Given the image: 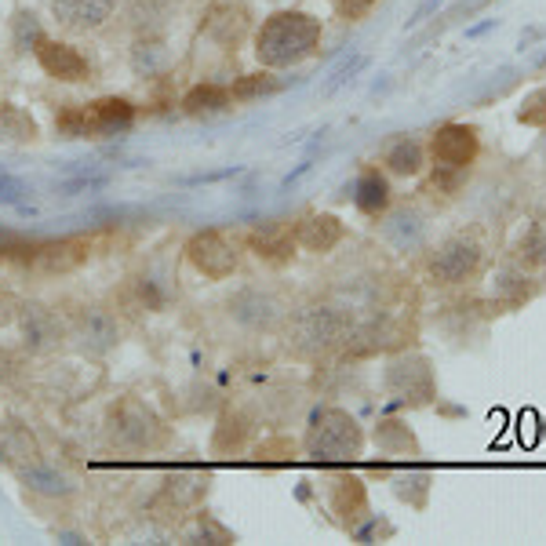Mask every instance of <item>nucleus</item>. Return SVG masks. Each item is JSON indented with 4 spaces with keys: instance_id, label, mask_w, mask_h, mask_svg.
<instances>
[{
    "instance_id": "obj_30",
    "label": "nucleus",
    "mask_w": 546,
    "mask_h": 546,
    "mask_svg": "<svg viewBox=\"0 0 546 546\" xmlns=\"http://www.w3.org/2000/svg\"><path fill=\"white\" fill-rule=\"evenodd\" d=\"M190 539H193V543H208V546H233V543H237V536H233L223 521H215L212 514L197 517V528H193Z\"/></svg>"
},
{
    "instance_id": "obj_39",
    "label": "nucleus",
    "mask_w": 546,
    "mask_h": 546,
    "mask_svg": "<svg viewBox=\"0 0 546 546\" xmlns=\"http://www.w3.org/2000/svg\"><path fill=\"white\" fill-rule=\"evenodd\" d=\"M437 4H441V0H423V4H419V11H415L412 19H408V26H415V22H423L426 15H430V11L437 8Z\"/></svg>"
},
{
    "instance_id": "obj_26",
    "label": "nucleus",
    "mask_w": 546,
    "mask_h": 546,
    "mask_svg": "<svg viewBox=\"0 0 546 546\" xmlns=\"http://www.w3.org/2000/svg\"><path fill=\"white\" fill-rule=\"evenodd\" d=\"M230 106V88H219V84H197L193 91H186L182 99V110L186 113H219Z\"/></svg>"
},
{
    "instance_id": "obj_37",
    "label": "nucleus",
    "mask_w": 546,
    "mask_h": 546,
    "mask_svg": "<svg viewBox=\"0 0 546 546\" xmlns=\"http://www.w3.org/2000/svg\"><path fill=\"white\" fill-rule=\"evenodd\" d=\"M372 8H375V0H339V15H343L346 22L364 19Z\"/></svg>"
},
{
    "instance_id": "obj_36",
    "label": "nucleus",
    "mask_w": 546,
    "mask_h": 546,
    "mask_svg": "<svg viewBox=\"0 0 546 546\" xmlns=\"http://www.w3.org/2000/svg\"><path fill=\"white\" fill-rule=\"evenodd\" d=\"M26 182L15 179V175H4L0 172V204H22V197H26Z\"/></svg>"
},
{
    "instance_id": "obj_18",
    "label": "nucleus",
    "mask_w": 546,
    "mask_h": 546,
    "mask_svg": "<svg viewBox=\"0 0 546 546\" xmlns=\"http://www.w3.org/2000/svg\"><path fill=\"white\" fill-rule=\"evenodd\" d=\"M182 0H124V19L135 33H164Z\"/></svg>"
},
{
    "instance_id": "obj_16",
    "label": "nucleus",
    "mask_w": 546,
    "mask_h": 546,
    "mask_svg": "<svg viewBox=\"0 0 546 546\" xmlns=\"http://www.w3.org/2000/svg\"><path fill=\"white\" fill-rule=\"evenodd\" d=\"M252 252L270 266H284L295 255V230L284 223H263L248 233Z\"/></svg>"
},
{
    "instance_id": "obj_15",
    "label": "nucleus",
    "mask_w": 546,
    "mask_h": 546,
    "mask_svg": "<svg viewBox=\"0 0 546 546\" xmlns=\"http://www.w3.org/2000/svg\"><path fill=\"white\" fill-rule=\"evenodd\" d=\"M88 259V241L81 237H59V241H37L30 266L41 273H70Z\"/></svg>"
},
{
    "instance_id": "obj_27",
    "label": "nucleus",
    "mask_w": 546,
    "mask_h": 546,
    "mask_svg": "<svg viewBox=\"0 0 546 546\" xmlns=\"http://www.w3.org/2000/svg\"><path fill=\"white\" fill-rule=\"evenodd\" d=\"M44 41V30H41V19H37V11H26L19 8L11 15V44L15 51H37V44Z\"/></svg>"
},
{
    "instance_id": "obj_13",
    "label": "nucleus",
    "mask_w": 546,
    "mask_h": 546,
    "mask_svg": "<svg viewBox=\"0 0 546 546\" xmlns=\"http://www.w3.org/2000/svg\"><path fill=\"white\" fill-rule=\"evenodd\" d=\"M33 55H37V62H41V70L48 73V77H55V81H62V84H81V81H88V77H91L88 59H84L81 51L73 48V44H66V41H51V37H44Z\"/></svg>"
},
{
    "instance_id": "obj_31",
    "label": "nucleus",
    "mask_w": 546,
    "mask_h": 546,
    "mask_svg": "<svg viewBox=\"0 0 546 546\" xmlns=\"http://www.w3.org/2000/svg\"><path fill=\"white\" fill-rule=\"evenodd\" d=\"M0 445H4V455H15V459H22V463H37V441H33V434L26 430V426L11 423L8 441H0Z\"/></svg>"
},
{
    "instance_id": "obj_10",
    "label": "nucleus",
    "mask_w": 546,
    "mask_h": 546,
    "mask_svg": "<svg viewBox=\"0 0 546 546\" xmlns=\"http://www.w3.org/2000/svg\"><path fill=\"white\" fill-rule=\"evenodd\" d=\"M386 390L397 397V401H408V405H423L434 397V375H430V364L423 357H397L386 368Z\"/></svg>"
},
{
    "instance_id": "obj_21",
    "label": "nucleus",
    "mask_w": 546,
    "mask_h": 546,
    "mask_svg": "<svg viewBox=\"0 0 546 546\" xmlns=\"http://www.w3.org/2000/svg\"><path fill=\"white\" fill-rule=\"evenodd\" d=\"M19 481L30 492H37V496H48V499H70L73 492H77V485H73L70 477L59 474V470H51V466H41V463H26L19 470Z\"/></svg>"
},
{
    "instance_id": "obj_2",
    "label": "nucleus",
    "mask_w": 546,
    "mask_h": 546,
    "mask_svg": "<svg viewBox=\"0 0 546 546\" xmlns=\"http://www.w3.org/2000/svg\"><path fill=\"white\" fill-rule=\"evenodd\" d=\"M106 441L121 452H157L168 445V426L146 401L121 397L106 412Z\"/></svg>"
},
{
    "instance_id": "obj_17",
    "label": "nucleus",
    "mask_w": 546,
    "mask_h": 546,
    "mask_svg": "<svg viewBox=\"0 0 546 546\" xmlns=\"http://www.w3.org/2000/svg\"><path fill=\"white\" fill-rule=\"evenodd\" d=\"M339 241H343V223L328 212L306 215V219H299V226H295V244L306 248V252L324 255V252H332Z\"/></svg>"
},
{
    "instance_id": "obj_1",
    "label": "nucleus",
    "mask_w": 546,
    "mask_h": 546,
    "mask_svg": "<svg viewBox=\"0 0 546 546\" xmlns=\"http://www.w3.org/2000/svg\"><path fill=\"white\" fill-rule=\"evenodd\" d=\"M321 44V19L306 11H273L255 33V59L263 70H284L310 59Z\"/></svg>"
},
{
    "instance_id": "obj_33",
    "label": "nucleus",
    "mask_w": 546,
    "mask_h": 546,
    "mask_svg": "<svg viewBox=\"0 0 546 546\" xmlns=\"http://www.w3.org/2000/svg\"><path fill=\"white\" fill-rule=\"evenodd\" d=\"M375 441H379V448H386V452L415 448L412 434H408V426H401V423H379V426H375Z\"/></svg>"
},
{
    "instance_id": "obj_6",
    "label": "nucleus",
    "mask_w": 546,
    "mask_h": 546,
    "mask_svg": "<svg viewBox=\"0 0 546 546\" xmlns=\"http://www.w3.org/2000/svg\"><path fill=\"white\" fill-rule=\"evenodd\" d=\"M15 324H19V339L26 354H55L66 339V324L55 310H48L44 303H19V314H15Z\"/></svg>"
},
{
    "instance_id": "obj_34",
    "label": "nucleus",
    "mask_w": 546,
    "mask_h": 546,
    "mask_svg": "<svg viewBox=\"0 0 546 546\" xmlns=\"http://www.w3.org/2000/svg\"><path fill=\"white\" fill-rule=\"evenodd\" d=\"M517 121L528 124V128H546V88L532 91V95L521 102V110H517Z\"/></svg>"
},
{
    "instance_id": "obj_11",
    "label": "nucleus",
    "mask_w": 546,
    "mask_h": 546,
    "mask_svg": "<svg viewBox=\"0 0 546 546\" xmlns=\"http://www.w3.org/2000/svg\"><path fill=\"white\" fill-rule=\"evenodd\" d=\"M430 153L437 161V172H466L477 157V132L466 124H445L430 139Z\"/></svg>"
},
{
    "instance_id": "obj_41",
    "label": "nucleus",
    "mask_w": 546,
    "mask_h": 546,
    "mask_svg": "<svg viewBox=\"0 0 546 546\" xmlns=\"http://www.w3.org/2000/svg\"><path fill=\"white\" fill-rule=\"evenodd\" d=\"M4 459H8V455H4V445H0V463H4Z\"/></svg>"
},
{
    "instance_id": "obj_28",
    "label": "nucleus",
    "mask_w": 546,
    "mask_h": 546,
    "mask_svg": "<svg viewBox=\"0 0 546 546\" xmlns=\"http://www.w3.org/2000/svg\"><path fill=\"white\" fill-rule=\"evenodd\" d=\"M244 437H248V423H244L237 412H226L215 426V437H212V452L215 455H230L244 445Z\"/></svg>"
},
{
    "instance_id": "obj_9",
    "label": "nucleus",
    "mask_w": 546,
    "mask_h": 546,
    "mask_svg": "<svg viewBox=\"0 0 546 546\" xmlns=\"http://www.w3.org/2000/svg\"><path fill=\"white\" fill-rule=\"evenodd\" d=\"M481 266V244L474 237H448L430 259V277L437 284H463L466 277H474Z\"/></svg>"
},
{
    "instance_id": "obj_25",
    "label": "nucleus",
    "mask_w": 546,
    "mask_h": 546,
    "mask_svg": "<svg viewBox=\"0 0 546 546\" xmlns=\"http://www.w3.org/2000/svg\"><path fill=\"white\" fill-rule=\"evenodd\" d=\"M423 164H426V153L415 139L394 142L390 153H386V168H390L394 175H405V179H412V175L423 172Z\"/></svg>"
},
{
    "instance_id": "obj_20",
    "label": "nucleus",
    "mask_w": 546,
    "mask_h": 546,
    "mask_svg": "<svg viewBox=\"0 0 546 546\" xmlns=\"http://www.w3.org/2000/svg\"><path fill=\"white\" fill-rule=\"evenodd\" d=\"M172 62V51L164 44L161 33H139L132 44V70L139 77H161Z\"/></svg>"
},
{
    "instance_id": "obj_5",
    "label": "nucleus",
    "mask_w": 546,
    "mask_h": 546,
    "mask_svg": "<svg viewBox=\"0 0 546 546\" xmlns=\"http://www.w3.org/2000/svg\"><path fill=\"white\" fill-rule=\"evenodd\" d=\"M186 259L208 281H226L241 266V244L230 241L223 230H201L186 244Z\"/></svg>"
},
{
    "instance_id": "obj_35",
    "label": "nucleus",
    "mask_w": 546,
    "mask_h": 546,
    "mask_svg": "<svg viewBox=\"0 0 546 546\" xmlns=\"http://www.w3.org/2000/svg\"><path fill=\"white\" fill-rule=\"evenodd\" d=\"M106 175H77V179H70V182H59L55 190L62 193V197H73V193H91V190H102L106 186Z\"/></svg>"
},
{
    "instance_id": "obj_12",
    "label": "nucleus",
    "mask_w": 546,
    "mask_h": 546,
    "mask_svg": "<svg viewBox=\"0 0 546 546\" xmlns=\"http://www.w3.org/2000/svg\"><path fill=\"white\" fill-rule=\"evenodd\" d=\"M117 0H51V15L62 30L95 33L113 19Z\"/></svg>"
},
{
    "instance_id": "obj_38",
    "label": "nucleus",
    "mask_w": 546,
    "mask_h": 546,
    "mask_svg": "<svg viewBox=\"0 0 546 546\" xmlns=\"http://www.w3.org/2000/svg\"><path fill=\"white\" fill-rule=\"evenodd\" d=\"M15 314H19V303H15V295L0 292V328L15 321Z\"/></svg>"
},
{
    "instance_id": "obj_19",
    "label": "nucleus",
    "mask_w": 546,
    "mask_h": 546,
    "mask_svg": "<svg viewBox=\"0 0 546 546\" xmlns=\"http://www.w3.org/2000/svg\"><path fill=\"white\" fill-rule=\"evenodd\" d=\"M91 135H124L135 124V106L128 99H99L84 106Z\"/></svg>"
},
{
    "instance_id": "obj_14",
    "label": "nucleus",
    "mask_w": 546,
    "mask_h": 546,
    "mask_svg": "<svg viewBox=\"0 0 546 546\" xmlns=\"http://www.w3.org/2000/svg\"><path fill=\"white\" fill-rule=\"evenodd\" d=\"M204 33L223 48H237L248 37V8L237 0H215L212 11L204 15Z\"/></svg>"
},
{
    "instance_id": "obj_7",
    "label": "nucleus",
    "mask_w": 546,
    "mask_h": 546,
    "mask_svg": "<svg viewBox=\"0 0 546 546\" xmlns=\"http://www.w3.org/2000/svg\"><path fill=\"white\" fill-rule=\"evenodd\" d=\"M226 314L241 328H248V332H273L284 321V303L273 292H266V288L248 284V288H237L226 299Z\"/></svg>"
},
{
    "instance_id": "obj_3",
    "label": "nucleus",
    "mask_w": 546,
    "mask_h": 546,
    "mask_svg": "<svg viewBox=\"0 0 546 546\" xmlns=\"http://www.w3.org/2000/svg\"><path fill=\"white\" fill-rule=\"evenodd\" d=\"M306 455L317 463H354L364 448L357 419L343 408H317L306 426Z\"/></svg>"
},
{
    "instance_id": "obj_32",
    "label": "nucleus",
    "mask_w": 546,
    "mask_h": 546,
    "mask_svg": "<svg viewBox=\"0 0 546 546\" xmlns=\"http://www.w3.org/2000/svg\"><path fill=\"white\" fill-rule=\"evenodd\" d=\"M55 135H59V139H88L91 128H88V113H84V106L62 110L59 117H55Z\"/></svg>"
},
{
    "instance_id": "obj_22",
    "label": "nucleus",
    "mask_w": 546,
    "mask_h": 546,
    "mask_svg": "<svg viewBox=\"0 0 546 546\" xmlns=\"http://www.w3.org/2000/svg\"><path fill=\"white\" fill-rule=\"evenodd\" d=\"M332 510L343 517L346 525H354L357 517L368 510V496H364L361 477H354V474H335L332 477Z\"/></svg>"
},
{
    "instance_id": "obj_29",
    "label": "nucleus",
    "mask_w": 546,
    "mask_h": 546,
    "mask_svg": "<svg viewBox=\"0 0 546 546\" xmlns=\"http://www.w3.org/2000/svg\"><path fill=\"white\" fill-rule=\"evenodd\" d=\"M273 91H281L277 77H270V73H244L241 81L230 88V99L252 102V99H263V95H273Z\"/></svg>"
},
{
    "instance_id": "obj_24",
    "label": "nucleus",
    "mask_w": 546,
    "mask_h": 546,
    "mask_svg": "<svg viewBox=\"0 0 546 546\" xmlns=\"http://www.w3.org/2000/svg\"><path fill=\"white\" fill-rule=\"evenodd\" d=\"M354 204L364 215L386 212V204H390V182H386L379 172H364L354 186Z\"/></svg>"
},
{
    "instance_id": "obj_4",
    "label": "nucleus",
    "mask_w": 546,
    "mask_h": 546,
    "mask_svg": "<svg viewBox=\"0 0 546 546\" xmlns=\"http://www.w3.org/2000/svg\"><path fill=\"white\" fill-rule=\"evenodd\" d=\"M346 328H350V321H346V314L339 306L310 303L292 317V324H288V343H292L295 354L324 357L328 350H335V346L343 343Z\"/></svg>"
},
{
    "instance_id": "obj_8",
    "label": "nucleus",
    "mask_w": 546,
    "mask_h": 546,
    "mask_svg": "<svg viewBox=\"0 0 546 546\" xmlns=\"http://www.w3.org/2000/svg\"><path fill=\"white\" fill-rule=\"evenodd\" d=\"M70 339L81 354L106 357L110 350H117V343H121V328H117V317H113L110 310H102V306H84L70 324Z\"/></svg>"
},
{
    "instance_id": "obj_40",
    "label": "nucleus",
    "mask_w": 546,
    "mask_h": 546,
    "mask_svg": "<svg viewBox=\"0 0 546 546\" xmlns=\"http://www.w3.org/2000/svg\"><path fill=\"white\" fill-rule=\"evenodd\" d=\"M463 4H466V8H474V4H481V0H463Z\"/></svg>"
},
{
    "instance_id": "obj_23",
    "label": "nucleus",
    "mask_w": 546,
    "mask_h": 546,
    "mask_svg": "<svg viewBox=\"0 0 546 546\" xmlns=\"http://www.w3.org/2000/svg\"><path fill=\"white\" fill-rule=\"evenodd\" d=\"M41 128L30 113L15 106V102H0V146H30L37 142Z\"/></svg>"
}]
</instances>
